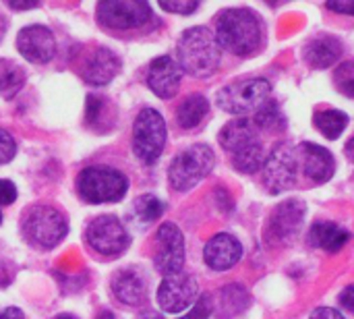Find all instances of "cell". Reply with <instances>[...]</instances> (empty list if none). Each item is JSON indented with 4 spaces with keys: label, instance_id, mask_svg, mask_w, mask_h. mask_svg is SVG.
<instances>
[{
    "label": "cell",
    "instance_id": "obj_33",
    "mask_svg": "<svg viewBox=\"0 0 354 319\" xmlns=\"http://www.w3.org/2000/svg\"><path fill=\"white\" fill-rule=\"evenodd\" d=\"M330 10L336 12H344V15H353L354 17V0H338V2H328Z\"/></svg>",
    "mask_w": 354,
    "mask_h": 319
},
{
    "label": "cell",
    "instance_id": "obj_20",
    "mask_svg": "<svg viewBox=\"0 0 354 319\" xmlns=\"http://www.w3.org/2000/svg\"><path fill=\"white\" fill-rule=\"evenodd\" d=\"M112 293L114 297L129 307H137L147 299V282L145 276L135 270V268H127L114 274L112 278Z\"/></svg>",
    "mask_w": 354,
    "mask_h": 319
},
{
    "label": "cell",
    "instance_id": "obj_8",
    "mask_svg": "<svg viewBox=\"0 0 354 319\" xmlns=\"http://www.w3.org/2000/svg\"><path fill=\"white\" fill-rule=\"evenodd\" d=\"M166 145V122L164 116L153 108H143L133 125V149L135 156L145 162L153 164Z\"/></svg>",
    "mask_w": 354,
    "mask_h": 319
},
{
    "label": "cell",
    "instance_id": "obj_37",
    "mask_svg": "<svg viewBox=\"0 0 354 319\" xmlns=\"http://www.w3.org/2000/svg\"><path fill=\"white\" fill-rule=\"evenodd\" d=\"M8 6L15 10H23V8H35L39 6V2H8Z\"/></svg>",
    "mask_w": 354,
    "mask_h": 319
},
{
    "label": "cell",
    "instance_id": "obj_39",
    "mask_svg": "<svg viewBox=\"0 0 354 319\" xmlns=\"http://www.w3.org/2000/svg\"><path fill=\"white\" fill-rule=\"evenodd\" d=\"M4 33H6V19L0 15V39L4 37Z\"/></svg>",
    "mask_w": 354,
    "mask_h": 319
},
{
    "label": "cell",
    "instance_id": "obj_21",
    "mask_svg": "<svg viewBox=\"0 0 354 319\" xmlns=\"http://www.w3.org/2000/svg\"><path fill=\"white\" fill-rule=\"evenodd\" d=\"M342 54V44L332 37V35H322L311 39L305 46V60L313 66V69H328L332 66Z\"/></svg>",
    "mask_w": 354,
    "mask_h": 319
},
{
    "label": "cell",
    "instance_id": "obj_9",
    "mask_svg": "<svg viewBox=\"0 0 354 319\" xmlns=\"http://www.w3.org/2000/svg\"><path fill=\"white\" fill-rule=\"evenodd\" d=\"M85 239L93 251H97L100 255H106V257H116V255L124 253L131 243L129 233L124 230L122 222L110 214L93 218L87 224Z\"/></svg>",
    "mask_w": 354,
    "mask_h": 319
},
{
    "label": "cell",
    "instance_id": "obj_25",
    "mask_svg": "<svg viewBox=\"0 0 354 319\" xmlns=\"http://www.w3.org/2000/svg\"><path fill=\"white\" fill-rule=\"evenodd\" d=\"M25 83V71L12 60L0 62V95L12 98Z\"/></svg>",
    "mask_w": 354,
    "mask_h": 319
},
{
    "label": "cell",
    "instance_id": "obj_29",
    "mask_svg": "<svg viewBox=\"0 0 354 319\" xmlns=\"http://www.w3.org/2000/svg\"><path fill=\"white\" fill-rule=\"evenodd\" d=\"M212 309H214L212 299L207 295H203V297L197 299V303L193 305V309L187 316H183V318L178 319H207L212 316Z\"/></svg>",
    "mask_w": 354,
    "mask_h": 319
},
{
    "label": "cell",
    "instance_id": "obj_5",
    "mask_svg": "<svg viewBox=\"0 0 354 319\" xmlns=\"http://www.w3.org/2000/svg\"><path fill=\"white\" fill-rule=\"evenodd\" d=\"M127 176L108 166H89L77 176V191L87 203L120 201L127 195Z\"/></svg>",
    "mask_w": 354,
    "mask_h": 319
},
{
    "label": "cell",
    "instance_id": "obj_38",
    "mask_svg": "<svg viewBox=\"0 0 354 319\" xmlns=\"http://www.w3.org/2000/svg\"><path fill=\"white\" fill-rule=\"evenodd\" d=\"M346 156H348V160L351 162H354V137L346 143Z\"/></svg>",
    "mask_w": 354,
    "mask_h": 319
},
{
    "label": "cell",
    "instance_id": "obj_23",
    "mask_svg": "<svg viewBox=\"0 0 354 319\" xmlns=\"http://www.w3.org/2000/svg\"><path fill=\"white\" fill-rule=\"evenodd\" d=\"M207 110H209L207 98L201 93H193L180 102L178 110H176V120L183 129H195L205 118Z\"/></svg>",
    "mask_w": 354,
    "mask_h": 319
},
{
    "label": "cell",
    "instance_id": "obj_16",
    "mask_svg": "<svg viewBox=\"0 0 354 319\" xmlns=\"http://www.w3.org/2000/svg\"><path fill=\"white\" fill-rule=\"evenodd\" d=\"M180 79H183V69L170 56L156 58L147 69V85L162 100H170L172 95H176L180 87Z\"/></svg>",
    "mask_w": 354,
    "mask_h": 319
},
{
    "label": "cell",
    "instance_id": "obj_19",
    "mask_svg": "<svg viewBox=\"0 0 354 319\" xmlns=\"http://www.w3.org/2000/svg\"><path fill=\"white\" fill-rule=\"evenodd\" d=\"M118 71H120L118 56L108 48H95L83 60L81 77L89 85H106L118 75Z\"/></svg>",
    "mask_w": 354,
    "mask_h": 319
},
{
    "label": "cell",
    "instance_id": "obj_41",
    "mask_svg": "<svg viewBox=\"0 0 354 319\" xmlns=\"http://www.w3.org/2000/svg\"><path fill=\"white\" fill-rule=\"evenodd\" d=\"M56 319H77V318H73V316H58Z\"/></svg>",
    "mask_w": 354,
    "mask_h": 319
},
{
    "label": "cell",
    "instance_id": "obj_27",
    "mask_svg": "<svg viewBox=\"0 0 354 319\" xmlns=\"http://www.w3.org/2000/svg\"><path fill=\"white\" fill-rule=\"evenodd\" d=\"M164 212V203L156 197V195H141L135 201V216L143 222L149 224L153 220H158Z\"/></svg>",
    "mask_w": 354,
    "mask_h": 319
},
{
    "label": "cell",
    "instance_id": "obj_28",
    "mask_svg": "<svg viewBox=\"0 0 354 319\" xmlns=\"http://www.w3.org/2000/svg\"><path fill=\"white\" fill-rule=\"evenodd\" d=\"M336 87L344 95L354 98V60H348V62L338 66V71H336Z\"/></svg>",
    "mask_w": 354,
    "mask_h": 319
},
{
    "label": "cell",
    "instance_id": "obj_10",
    "mask_svg": "<svg viewBox=\"0 0 354 319\" xmlns=\"http://www.w3.org/2000/svg\"><path fill=\"white\" fill-rule=\"evenodd\" d=\"M151 19V8L141 0H106L97 4V21L110 29H135Z\"/></svg>",
    "mask_w": 354,
    "mask_h": 319
},
{
    "label": "cell",
    "instance_id": "obj_1",
    "mask_svg": "<svg viewBox=\"0 0 354 319\" xmlns=\"http://www.w3.org/2000/svg\"><path fill=\"white\" fill-rule=\"evenodd\" d=\"M216 39L236 56H251L263 46V23L249 8H228L218 17Z\"/></svg>",
    "mask_w": 354,
    "mask_h": 319
},
{
    "label": "cell",
    "instance_id": "obj_40",
    "mask_svg": "<svg viewBox=\"0 0 354 319\" xmlns=\"http://www.w3.org/2000/svg\"><path fill=\"white\" fill-rule=\"evenodd\" d=\"M97 319H116V318H114L112 313H108V311H106V313H102V316H100Z\"/></svg>",
    "mask_w": 354,
    "mask_h": 319
},
{
    "label": "cell",
    "instance_id": "obj_32",
    "mask_svg": "<svg viewBox=\"0 0 354 319\" xmlns=\"http://www.w3.org/2000/svg\"><path fill=\"white\" fill-rule=\"evenodd\" d=\"M17 199V189L10 181L0 179V206H8Z\"/></svg>",
    "mask_w": 354,
    "mask_h": 319
},
{
    "label": "cell",
    "instance_id": "obj_14",
    "mask_svg": "<svg viewBox=\"0 0 354 319\" xmlns=\"http://www.w3.org/2000/svg\"><path fill=\"white\" fill-rule=\"evenodd\" d=\"M199 284L195 276L178 274L164 278V282L158 289V303L166 313H183L197 301Z\"/></svg>",
    "mask_w": 354,
    "mask_h": 319
},
{
    "label": "cell",
    "instance_id": "obj_12",
    "mask_svg": "<svg viewBox=\"0 0 354 319\" xmlns=\"http://www.w3.org/2000/svg\"><path fill=\"white\" fill-rule=\"evenodd\" d=\"M297 152L288 147H276L263 164V183L272 193H284L297 185Z\"/></svg>",
    "mask_w": 354,
    "mask_h": 319
},
{
    "label": "cell",
    "instance_id": "obj_11",
    "mask_svg": "<svg viewBox=\"0 0 354 319\" xmlns=\"http://www.w3.org/2000/svg\"><path fill=\"white\" fill-rule=\"evenodd\" d=\"M156 241H158V253L153 257L156 270L164 278L183 274V266H185V239H183L180 228L176 224H172V222H164L158 228Z\"/></svg>",
    "mask_w": 354,
    "mask_h": 319
},
{
    "label": "cell",
    "instance_id": "obj_6",
    "mask_svg": "<svg viewBox=\"0 0 354 319\" xmlns=\"http://www.w3.org/2000/svg\"><path fill=\"white\" fill-rule=\"evenodd\" d=\"M216 164V156L207 145H193L185 152H180L168 170V179L174 191H189L193 187H197L214 168Z\"/></svg>",
    "mask_w": 354,
    "mask_h": 319
},
{
    "label": "cell",
    "instance_id": "obj_26",
    "mask_svg": "<svg viewBox=\"0 0 354 319\" xmlns=\"http://www.w3.org/2000/svg\"><path fill=\"white\" fill-rule=\"evenodd\" d=\"M253 122L257 125V129H266V131H284L286 129V118H284L280 106L272 100H268L255 112Z\"/></svg>",
    "mask_w": 354,
    "mask_h": 319
},
{
    "label": "cell",
    "instance_id": "obj_3",
    "mask_svg": "<svg viewBox=\"0 0 354 319\" xmlns=\"http://www.w3.org/2000/svg\"><path fill=\"white\" fill-rule=\"evenodd\" d=\"M222 46L207 27H191L178 39V66L193 77H209L218 71Z\"/></svg>",
    "mask_w": 354,
    "mask_h": 319
},
{
    "label": "cell",
    "instance_id": "obj_36",
    "mask_svg": "<svg viewBox=\"0 0 354 319\" xmlns=\"http://www.w3.org/2000/svg\"><path fill=\"white\" fill-rule=\"evenodd\" d=\"M0 319H25V316H23V311H21V309H17V307H8V309H4V311L0 313Z\"/></svg>",
    "mask_w": 354,
    "mask_h": 319
},
{
    "label": "cell",
    "instance_id": "obj_2",
    "mask_svg": "<svg viewBox=\"0 0 354 319\" xmlns=\"http://www.w3.org/2000/svg\"><path fill=\"white\" fill-rule=\"evenodd\" d=\"M253 118H234L220 131V143L230 154L232 166L243 174L263 168L268 156Z\"/></svg>",
    "mask_w": 354,
    "mask_h": 319
},
{
    "label": "cell",
    "instance_id": "obj_34",
    "mask_svg": "<svg viewBox=\"0 0 354 319\" xmlns=\"http://www.w3.org/2000/svg\"><path fill=\"white\" fill-rule=\"evenodd\" d=\"M340 305H342L346 311L354 313V284L353 286H346V289L340 293Z\"/></svg>",
    "mask_w": 354,
    "mask_h": 319
},
{
    "label": "cell",
    "instance_id": "obj_4",
    "mask_svg": "<svg viewBox=\"0 0 354 319\" xmlns=\"http://www.w3.org/2000/svg\"><path fill=\"white\" fill-rule=\"evenodd\" d=\"M21 230L33 247L52 249L66 237L68 222L66 216L52 206H31L23 212Z\"/></svg>",
    "mask_w": 354,
    "mask_h": 319
},
{
    "label": "cell",
    "instance_id": "obj_31",
    "mask_svg": "<svg viewBox=\"0 0 354 319\" xmlns=\"http://www.w3.org/2000/svg\"><path fill=\"white\" fill-rule=\"evenodd\" d=\"M17 154V143L15 139L6 133V131H0V164H6L15 158Z\"/></svg>",
    "mask_w": 354,
    "mask_h": 319
},
{
    "label": "cell",
    "instance_id": "obj_42",
    "mask_svg": "<svg viewBox=\"0 0 354 319\" xmlns=\"http://www.w3.org/2000/svg\"><path fill=\"white\" fill-rule=\"evenodd\" d=\"M0 224H2V214H0Z\"/></svg>",
    "mask_w": 354,
    "mask_h": 319
},
{
    "label": "cell",
    "instance_id": "obj_17",
    "mask_svg": "<svg viewBox=\"0 0 354 319\" xmlns=\"http://www.w3.org/2000/svg\"><path fill=\"white\" fill-rule=\"evenodd\" d=\"M297 160H299V166H303L305 176L319 185L328 183L336 172L334 156L326 147L315 145V143H301L297 147Z\"/></svg>",
    "mask_w": 354,
    "mask_h": 319
},
{
    "label": "cell",
    "instance_id": "obj_13",
    "mask_svg": "<svg viewBox=\"0 0 354 319\" xmlns=\"http://www.w3.org/2000/svg\"><path fill=\"white\" fill-rule=\"evenodd\" d=\"M303 220H305V203L303 201L288 199V201L280 203L268 222V233H266L268 243L282 245V243L292 241L301 233Z\"/></svg>",
    "mask_w": 354,
    "mask_h": 319
},
{
    "label": "cell",
    "instance_id": "obj_7",
    "mask_svg": "<svg viewBox=\"0 0 354 319\" xmlns=\"http://www.w3.org/2000/svg\"><path fill=\"white\" fill-rule=\"evenodd\" d=\"M270 93H272V85L268 79H261V77L243 79V81L226 85L218 93V106L224 112L245 118L247 114L257 112L268 102Z\"/></svg>",
    "mask_w": 354,
    "mask_h": 319
},
{
    "label": "cell",
    "instance_id": "obj_30",
    "mask_svg": "<svg viewBox=\"0 0 354 319\" xmlns=\"http://www.w3.org/2000/svg\"><path fill=\"white\" fill-rule=\"evenodd\" d=\"M160 6L164 8V10H168V12H178V15H191V12H195L197 8H199V2H195V0H172V2H168V0H162L160 2Z\"/></svg>",
    "mask_w": 354,
    "mask_h": 319
},
{
    "label": "cell",
    "instance_id": "obj_18",
    "mask_svg": "<svg viewBox=\"0 0 354 319\" xmlns=\"http://www.w3.org/2000/svg\"><path fill=\"white\" fill-rule=\"evenodd\" d=\"M241 257H243V247L228 233L216 235L214 239H209V243L203 249L205 264L216 272H226V270L234 268L241 262Z\"/></svg>",
    "mask_w": 354,
    "mask_h": 319
},
{
    "label": "cell",
    "instance_id": "obj_15",
    "mask_svg": "<svg viewBox=\"0 0 354 319\" xmlns=\"http://www.w3.org/2000/svg\"><path fill=\"white\" fill-rule=\"evenodd\" d=\"M19 52L35 64H44L54 58L56 54V39L54 33L44 25H29L23 27L17 35Z\"/></svg>",
    "mask_w": 354,
    "mask_h": 319
},
{
    "label": "cell",
    "instance_id": "obj_24",
    "mask_svg": "<svg viewBox=\"0 0 354 319\" xmlns=\"http://www.w3.org/2000/svg\"><path fill=\"white\" fill-rule=\"evenodd\" d=\"M313 122L328 139H338L348 127V116L340 110H324L315 114Z\"/></svg>",
    "mask_w": 354,
    "mask_h": 319
},
{
    "label": "cell",
    "instance_id": "obj_22",
    "mask_svg": "<svg viewBox=\"0 0 354 319\" xmlns=\"http://www.w3.org/2000/svg\"><path fill=\"white\" fill-rule=\"evenodd\" d=\"M351 241V233L334 222H317L311 228V243L328 253L340 251Z\"/></svg>",
    "mask_w": 354,
    "mask_h": 319
},
{
    "label": "cell",
    "instance_id": "obj_35",
    "mask_svg": "<svg viewBox=\"0 0 354 319\" xmlns=\"http://www.w3.org/2000/svg\"><path fill=\"white\" fill-rule=\"evenodd\" d=\"M311 319H344L342 313H338L336 309L332 307H322V309H315L311 313Z\"/></svg>",
    "mask_w": 354,
    "mask_h": 319
}]
</instances>
